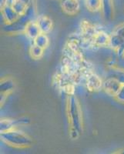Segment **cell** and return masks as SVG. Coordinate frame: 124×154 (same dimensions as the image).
<instances>
[{"label":"cell","instance_id":"7a4b0ae2","mask_svg":"<svg viewBox=\"0 0 124 154\" xmlns=\"http://www.w3.org/2000/svg\"><path fill=\"white\" fill-rule=\"evenodd\" d=\"M122 84V82L116 77H112L106 79L105 82H103V87L107 94L116 96L120 89Z\"/></svg>","mask_w":124,"mask_h":154},{"label":"cell","instance_id":"5b68a950","mask_svg":"<svg viewBox=\"0 0 124 154\" xmlns=\"http://www.w3.org/2000/svg\"><path fill=\"white\" fill-rule=\"evenodd\" d=\"M36 23L38 24L39 29L41 31V33L47 34L52 30L53 27V21L52 19L47 16H39L36 20Z\"/></svg>","mask_w":124,"mask_h":154},{"label":"cell","instance_id":"8fae6325","mask_svg":"<svg viewBox=\"0 0 124 154\" xmlns=\"http://www.w3.org/2000/svg\"><path fill=\"white\" fill-rule=\"evenodd\" d=\"M44 49L39 47V46H36L35 44H33V46H32L31 49H30V53H31L32 57H33L34 59H39L43 54Z\"/></svg>","mask_w":124,"mask_h":154},{"label":"cell","instance_id":"6da1fadb","mask_svg":"<svg viewBox=\"0 0 124 154\" xmlns=\"http://www.w3.org/2000/svg\"><path fill=\"white\" fill-rule=\"evenodd\" d=\"M3 140H5L7 143L15 146H26L30 144V140L27 135L24 134L22 132H18L14 129L9 131L3 132L2 133Z\"/></svg>","mask_w":124,"mask_h":154},{"label":"cell","instance_id":"3957f363","mask_svg":"<svg viewBox=\"0 0 124 154\" xmlns=\"http://www.w3.org/2000/svg\"><path fill=\"white\" fill-rule=\"evenodd\" d=\"M61 8L68 15H75L79 11V0H60Z\"/></svg>","mask_w":124,"mask_h":154},{"label":"cell","instance_id":"9c48e42d","mask_svg":"<svg viewBox=\"0 0 124 154\" xmlns=\"http://www.w3.org/2000/svg\"><path fill=\"white\" fill-rule=\"evenodd\" d=\"M85 5L90 12H98L103 7V0H85Z\"/></svg>","mask_w":124,"mask_h":154},{"label":"cell","instance_id":"52a82bcc","mask_svg":"<svg viewBox=\"0 0 124 154\" xmlns=\"http://www.w3.org/2000/svg\"><path fill=\"white\" fill-rule=\"evenodd\" d=\"M10 5L19 16H25L28 10V4L23 0H12Z\"/></svg>","mask_w":124,"mask_h":154},{"label":"cell","instance_id":"30bf717a","mask_svg":"<svg viewBox=\"0 0 124 154\" xmlns=\"http://www.w3.org/2000/svg\"><path fill=\"white\" fill-rule=\"evenodd\" d=\"M33 42V44L39 46V47L42 48V49H45L49 45V38H48L46 34L40 33L34 39Z\"/></svg>","mask_w":124,"mask_h":154},{"label":"cell","instance_id":"277c9868","mask_svg":"<svg viewBox=\"0 0 124 154\" xmlns=\"http://www.w3.org/2000/svg\"><path fill=\"white\" fill-rule=\"evenodd\" d=\"M86 85L87 89L89 91H98L103 87V82L99 75H96L94 72H90L87 75L86 80Z\"/></svg>","mask_w":124,"mask_h":154},{"label":"cell","instance_id":"8992f818","mask_svg":"<svg viewBox=\"0 0 124 154\" xmlns=\"http://www.w3.org/2000/svg\"><path fill=\"white\" fill-rule=\"evenodd\" d=\"M25 32L29 38L34 40L41 33V31L36 21L28 22L25 27Z\"/></svg>","mask_w":124,"mask_h":154},{"label":"cell","instance_id":"4fadbf2b","mask_svg":"<svg viewBox=\"0 0 124 154\" xmlns=\"http://www.w3.org/2000/svg\"><path fill=\"white\" fill-rule=\"evenodd\" d=\"M122 56H123V59H124V52H123V54H122Z\"/></svg>","mask_w":124,"mask_h":154},{"label":"cell","instance_id":"ba28073f","mask_svg":"<svg viewBox=\"0 0 124 154\" xmlns=\"http://www.w3.org/2000/svg\"><path fill=\"white\" fill-rule=\"evenodd\" d=\"M2 13H3V16L5 19V20L9 23H12L16 22L18 19H19V16L14 11V9H12V7L10 5H7L4 8L2 9Z\"/></svg>","mask_w":124,"mask_h":154},{"label":"cell","instance_id":"7c38bea8","mask_svg":"<svg viewBox=\"0 0 124 154\" xmlns=\"http://www.w3.org/2000/svg\"><path fill=\"white\" fill-rule=\"evenodd\" d=\"M116 100L119 102H123L124 103V83H122L120 89L119 90L116 96H115Z\"/></svg>","mask_w":124,"mask_h":154}]
</instances>
